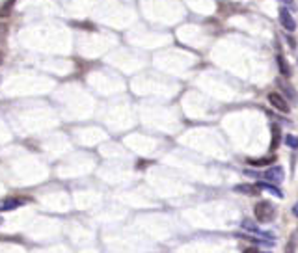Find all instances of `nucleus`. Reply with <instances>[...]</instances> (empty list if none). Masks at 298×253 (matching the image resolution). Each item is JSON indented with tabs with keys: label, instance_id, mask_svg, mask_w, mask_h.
Here are the masks:
<instances>
[{
	"label": "nucleus",
	"instance_id": "1",
	"mask_svg": "<svg viewBox=\"0 0 298 253\" xmlns=\"http://www.w3.org/2000/svg\"><path fill=\"white\" fill-rule=\"evenodd\" d=\"M253 214H255L257 222L268 223V222H272L274 216H276V207H274L270 201L263 199V201H259V203L253 207Z\"/></svg>",
	"mask_w": 298,
	"mask_h": 253
},
{
	"label": "nucleus",
	"instance_id": "2",
	"mask_svg": "<svg viewBox=\"0 0 298 253\" xmlns=\"http://www.w3.org/2000/svg\"><path fill=\"white\" fill-rule=\"evenodd\" d=\"M268 103H270L272 108H276L278 112H282V114H289V112H291L289 101L285 99L282 93H278V91H270V93H268Z\"/></svg>",
	"mask_w": 298,
	"mask_h": 253
},
{
	"label": "nucleus",
	"instance_id": "3",
	"mask_svg": "<svg viewBox=\"0 0 298 253\" xmlns=\"http://www.w3.org/2000/svg\"><path fill=\"white\" fill-rule=\"evenodd\" d=\"M280 23H282V26L287 32H294L296 30V21H294L293 13L287 10V8H282L280 10Z\"/></svg>",
	"mask_w": 298,
	"mask_h": 253
},
{
	"label": "nucleus",
	"instance_id": "4",
	"mask_svg": "<svg viewBox=\"0 0 298 253\" xmlns=\"http://www.w3.org/2000/svg\"><path fill=\"white\" fill-rule=\"evenodd\" d=\"M283 177H285V171H283L282 166H274V168H268L267 171L263 173L265 181H268V183H276V184L282 183Z\"/></svg>",
	"mask_w": 298,
	"mask_h": 253
},
{
	"label": "nucleus",
	"instance_id": "5",
	"mask_svg": "<svg viewBox=\"0 0 298 253\" xmlns=\"http://www.w3.org/2000/svg\"><path fill=\"white\" fill-rule=\"evenodd\" d=\"M278 88H282L283 93L287 95L289 99H293V103H294V104L298 103V93H296V89H294L291 84H287V82H285V80H283V79H280V80H278Z\"/></svg>",
	"mask_w": 298,
	"mask_h": 253
},
{
	"label": "nucleus",
	"instance_id": "6",
	"mask_svg": "<svg viewBox=\"0 0 298 253\" xmlns=\"http://www.w3.org/2000/svg\"><path fill=\"white\" fill-rule=\"evenodd\" d=\"M21 205H23V199L10 198V199H6V201L0 203V210H2V212H6V210H13V208L21 207Z\"/></svg>",
	"mask_w": 298,
	"mask_h": 253
},
{
	"label": "nucleus",
	"instance_id": "7",
	"mask_svg": "<svg viewBox=\"0 0 298 253\" xmlns=\"http://www.w3.org/2000/svg\"><path fill=\"white\" fill-rule=\"evenodd\" d=\"M235 192L246 193V196H257L259 186H253V184H237V186H235Z\"/></svg>",
	"mask_w": 298,
	"mask_h": 253
},
{
	"label": "nucleus",
	"instance_id": "8",
	"mask_svg": "<svg viewBox=\"0 0 298 253\" xmlns=\"http://www.w3.org/2000/svg\"><path fill=\"white\" fill-rule=\"evenodd\" d=\"M243 229H246V231H252L253 235H263V237L272 238V235H268V233H261V231H259V227H257V225H255V223L252 222V220H244V222H243Z\"/></svg>",
	"mask_w": 298,
	"mask_h": 253
},
{
	"label": "nucleus",
	"instance_id": "9",
	"mask_svg": "<svg viewBox=\"0 0 298 253\" xmlns=\"http://www.w3.org/2000/svg\"><path fill=\"white\" fill-rule=\"evenodd\" d=\"M276 62H278V67H280V73L287 79V76H291V69H289V64L285 62V58H283L282 54L276 56Z\"/></svg>",
	"mask_w": 298,
	"mask_h": 253
},
{
	"label": "nucleus",
	"instance_id": "10",
	"mask_svg": "<svg viewBox=\"0 0 298 253\" xmlns=\"http://www.w3.org/2000/svg\"><path fill=\"white\" fill-rule=\"evenodd\" d=\"M257 186H259V190H268V192L272 193V196H278V198H283L282 190L276 188V186H272V184H268V183H259Z\"/></svg>",
	"mask_w": 298,
	"mask_h": 253
},
{
	"label": "nucleus",
	"instance_id": "11",
	"mask_svg": "<svg viewBox=\"0 0 298 253\" xmlns=\"http://www.w3.org/2000/svg\"><path fill=\"white\" fill-rule=\"evenodd\" d=\"M13 4H15V0H8L2 8H0V17H6V15H10V10L13 8Z\"/></svg>",
	"mask_w": 298,
	"mask_h": 253
},
{
	"label": "nucleus",
	"instance_id": "12",
	"mask_svg": "<svg viewBox=\"0 0 298 253\" xmlns=\"http://www.w3.org/2000/svg\"><path fill=\"white\" fill-rule=\"evenodd\" d=\"M285 144H287L291 149H298V136H293V134H289L287 138H285Z\"/></svg>",
	"mask_w": 298,
	"mask_h": 253
},
{
	"label": "nucleus",
	"instance_id": "13",
	"mask_svg": "<svg viewBox=\"0 0 298 253\" xmlns=\"http://www.w3.org/2000/svg\"><path fill=\"white\" fill-rule=\"evenodd\" d=\"M278 142H280V129L276 127V125H274V127H272V149L278 145Z\"/></svg>",
	"mask_w": 298,
	"mask_h": 253
},
{
	"label": "nucleus",
	"instance_id": "14",
	"mask_svg": "<svg viewBox=\"0 0 298 253\" xmlns=\"http://www.w3.org/2000/svg\"><path fill=\"white\" fill-rule=\"evenodd\" d=\"M272 162V159H263V160H250V164H253V166H265V164Z\"/></svg>",
	"mask_w": 298,
	"mask_h": 253
},
{
	"label": "nucleus",
	"instance_id": "15",
	"mask_svg": "<svg viewBox=\"0 0 298 253\" xmlns=\"http://www.w3.org/2000/svg\"><path fill=\"white\" fill-rule=\"evenodd\" d=\"M4 35H6V26H4V25H0V41L4 40Z\"/></svg>",
	"mask_w": 298,
	"mask_h": 253
},
{
	"label": "nucleus",
	"instance_id": "16",
	"mask_svg": "<svg viewBox=\"0 0 298 253\" xmlns=\"http://www.w3.org/2000/svg\"><path fill=\"white\" fill-rule=\"evenodd\" d=\"M293 214H294V216H296V218H298V203L293 207Z\"/></svg>",
	"mask_w": 298,
	"mask_h": 253
},
{
	"label": "nucleus",
	"instance_id": "17",
	"mask_svg": "<svg viewBox=\"0 0 298 253\" xmlns=\"http://www.w3.org/2000/svg\"><path fill=\"white\" fill-rule=\"evenodd\" d=\"M2 58H4V56H2V52H0V64H2Z\"/></svg>",
	"mask_w": 298,
	"mask_h": 253
}]
</instances>
